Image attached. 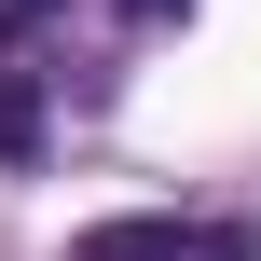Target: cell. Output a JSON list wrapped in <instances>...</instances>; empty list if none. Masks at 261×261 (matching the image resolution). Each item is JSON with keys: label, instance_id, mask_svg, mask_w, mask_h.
I'll use <instances>...</instances> for the list:
<instances>
[{"label": "cell", "instance_id": "obj_3", "mask_svg": "<svg viewBox=\"0 0 261 261\" xmlns=\"http://www.w3.org/2000/svg\"><path fill=\"white\" fill-rule=\"evenodd\" d=\"M124 28H193V0H110Z\"/></svg>", "mask_w": 261, "mask_h": 261}, {"label": "cell", "instance_id": "obj_1", "mask_svg": "<svg viewBox=\"0 0 261 261\" xmlns=\"http://www.w3.org/2000/svg\"><path fill=\"white\" fill-rule=\"evenodd\" d=\"M69 261H261V220H165V206H138V220H96Z\"/></svg>", "mask_w": 261, "mask_h": 261}, {"label": "cell", "instance_id": "obj_2", "mask_svg": "<svg viewBox=\"0 0 261 261\" xmlns=\"http://www.w3.org/2000/svg\"><path fill=\"white\" fill-rule=\"evenodd\" d=\"M41 138H55V69L0 41V165H41Z\"/></svg>", "mask_w": 261, "mask_h": 261}]
</instances>
